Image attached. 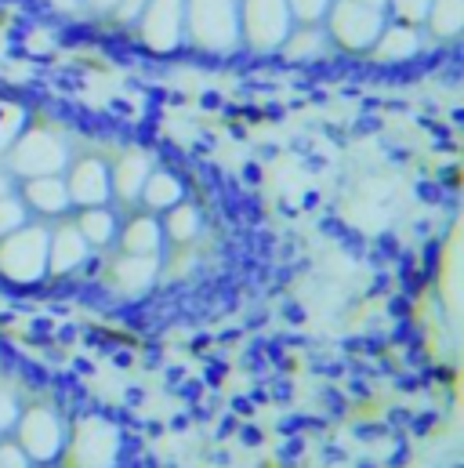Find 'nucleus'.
<instances>
[{
    "mask_svg": "<svg viewBox=\"0 0 464 468\" xmlns=\"http://www.w3.org/2000/svg\"><path fill=\"white\" fill-rule=\"evenodd\" d=\"M0 468H36L33 457L15 443V436H0Z\"/></svg>",
    "mask_w": 464,
    "mask_h": 468,
    "instance_id": "24",
    "label": "nucleus"
},
{
    "mask_svg": "<svg viewBox=\"0 0 464 468\" xmlns=\"http://www.w3.org/2000/svg\"><path fill=\"white\" fill-rule=\"evenodd\" d=\"M181 200H185L181 178L171 175V171H164V167H152L149 178H145V185H142L138 207H142V211H152V214H164V211H171V207L181 204Z\"/></svg>",
    "mask_w": 464,
    "mask_h": 468,
    "instance_id": "15",
    "label": "nucleus"
},
{
    "mask_svg": "<svg viewBox=\"0 0 464 468\" xmlns=\"http://www.w3.org/2000/svg\"><path fill=\"white\" fill-rule=\"evenodd\" d=\"M19 197L26 204V211L36 222H55V218H69L73 204L65 192V178L62 175H41V178H22L19 182Z\"/></svg>",
    "mask_w": 464,
    "mask_h": 468,
    "instance_id": "9",
    "label": "nucleus"
},
{
    "mask_svg": "<svg viewBox=\"0 0 464 468\" xmlns=\"http://www.w3.org/2000/svg\"><path fill=\"white\" fill-rule=\"evenodd\" d=\"M160 276V258H145V254H120L109 269V280L116 291L124 294H142L157 284Z\"/></svg>",
    "mask_w": 464,
    "mask_h": 468,
    "instance_id": "13",
    "label": "nucleus"
},
{
    "mask_svg": "<svg viewBox=\"0 0 464 468\" xmlns=\"http://www.w3.org/2000/svg\"><path fill=\"white\" fill-rule=\"evenodd\" d=\"M280 48H283L287 58H297V62H301V58H320V55H323L327 48H334V44H330V36H327L323 26H294Z\"/></svg>",
    "mask_w": 464,
    "mask_h": 468,
    "instance_id": "18",
    "label": "nucleus"
},
{
    "mask_svg": "<svg viewBox=\"0 0 464 468\" xmlns=\"http://www.w3.org/2000/svg\"><path fill=\"white\" fill-rule=\"evenodd\" d=\"M356 4H367V8H377V11H384V8H389V0H356Z\"/></svg>",
    "mask_w": 464,
    "mask_h": 468,
    "instance_id": "28",
    "label": "nucleus"
},
{
    "mask_svg": "<svg viewBox=\"0 0 464 468\" xmlns=\"http://www.w3.org/2000/svg\"><path fill=\"white\" fill-rule=\"evenodd\" d=\"M62 178H65V192H69L73 211H84V207H105V204H112L109 164L102 160V156H76L73 164H65Z\"/></svg>",
    "mask_w": 464,
    "mask_h": 468,
    "instance_id": "8",
    "label": "nucleus"
},
{
    "mask_svg": "<svg viewBox=\"0 0 464 468\" xmlns=\"http://www.w3.org/2000/svg\"><path fill=\"white\" fill-rule=\"evenodd\" d=\"M29 218H33V214L26 211V204H22V197H19V189L8 192V197H0V240H4L8 232L22 229Z\"/></svg>",
    "mask_w": 464,
    "mask_h": 468,
    "instance_id": "20",
    "label": "nucleus"
},
{
    "mask_svg": "<svg viewBox=\"0 0 464 468\" xmlns=\"http://www.w3.org/2000/svg\"><path fill=\"white\" fill-rule=\"evenodd\" d=\"M384 22H389V15L377 8L356 4V0H334L323 19V29L330 36V44L341 51H370Z\"/></svg>",
    "mask_w": 464,
    "mask_h": 468,
    "instance_id": "6",
    "label": "nucleus"
},
{
    "mask_svg": "<svg viewBox=\"0 0 464 468\" xmlns=\"http://www.w3.org/2000/svg\"><path fill=\"white\" fill-rule=\"evenodd\" d=\"M19 400L11 388L0 385V436H11V428H15V417H19Z\"/></svg>",
    "mask_w": 464,
    "mask_h": 468,
    "instance_id": "25",
    "label": "nucleus"
},
{
    "mask_svg": "<svg viewBox=\"0 0 464 468\" xmlns=\"http://www.w3.org/2000/svg\"><path fill=\"white\" fill-rule=\"evenodd\" d=\"M116 247H120V254L160 258V251L167 247V244H164V229H160V214H152V211L131 214V218L120 225V232H116Z\"/></svg>",
    "mask_w": 464,
    "mask_h": 468,
    "instance_id": "11",
    "label": "nucleus"
},
{
    "mask_svg": "<svg viewBox=\"0 0 464 468\" xmlns=\"http://www.w3.org/2000/svg\"><path fill=\"white\" fill-rule=\"evenodd\" d=\"M80 4H88L91 11H102V15H105V11H116L124 0H80Z\"/></svg>",
    "mask_w": 464,
    "mask_h": 468,
    "instance_id": "26",
    "label": "nucleus"
},
{
    "mask_svg": "<svg viewBox=\"0 0 464 468\" xmlns=\"http://www.w3.org/2000/svg\"><path fill=\"white\" fill-rule=\"evenodd\" d=\"M120 457V428L105 417H80L69 425L65 447L58 454V468H116Z\"/></svg>",
    "mask_w": 464,
    "mask_h": 468,
    "instance_id": "2",
    "label": "nucleus"
},
{
    "mask_svg": "<svg viewBox=\"0 0 464 468\" xmlns=\"http://www.w3.org/2000/svg\"><path fill=\"white\" fill-rule=\"evenodd\" d=\"M152 171V160H149V152L142 149H127L116 164H109V182H112V200H120V204H138L142 197V185Z\"/></svg>",
    "mask_w": 464,
    "mask_h": 468,
    "instance_id": "12",
    "label": "nucleus"
},
{
    "mask_svg": "<svg viewBox=\"0 0 464 468\" xmlns=\"http://www.w3.org/2000/svg\"><path fill=\"white\" fill-rule=\"evenodd\" d=\"M8 171L22 178H41V175H62L69 164V149L51 128H22L19 138L4 149Z\"/></svg>",
    "mask_w": 464,
    "mask_h": 468,
    "instance_id": "3",
    "label": "nucleus"
},
{
    "mask_svg": "<svg viewBox=\"0 0 464 468\" xmlns=\"http://www.w3.org/2000/svg\"><path fill=\"white\" fill-rule=\"evenodd\" d=\"M22 128H26V113L15 102H0V152L19 138Z\"/></svg>",
    "mask_w": 464,
    "mask_h": 468,
    "instance_id": "23",
    "label": "nucleus"
},
{
    "mask_svg": "<svg viewBox=\"0 0 464 468\" xmlns=\"http://www.w3.org/2000/svg\"><path fill=\"white\" fill-rule=\"evenodd\" d=\"M51 4H58V8H76L80 0H51Z\"/></svg>",
    "mask_w": 464,
    "mask_h": 468,
    "instance_id": "29",
    "label": "nucleus"
},
{
    "mask_svg": "<svg viewBox=\"0 0 464 468\" xmlns=\"http://www.w3.org/2000/svg\"><path fill=\"white\" fill-rule=\"evenodd\" d=\"M428 4L432 0H389V15L392 22H406V26H424V15H428Z\"/></svg>",
    "mask_w": 464,
    "mask_h": 468,
    "instance_id": "22",
    "label": "nucleus"
},
{
    "mask_svg": "<svg viewBox=\"0 0 464 468\" xmlns=\"http://www.w3.org/2000/svg\"><path fill=\"white\" fill-rule=\"evenodd\" d=\"M181 22L189 29V41L207 51H228L240 41L236 0H185Z\"/></svg>",
    "mask_w": 464,
    "mask_h": 468,
    "instance_id": "4",
    "label": "nucleus"
},
{
    "mask_svg": "<svg viewBox=\"0 0 464 468\" xmlns=\"http://www.w3.org/2000/svg\"><path fill=\"white\" fill-rule=\"evenodd\" d=\"M11 436L33 457V464H55L69 436V421L48 403H33L19 410Z\"/></svg>",
    "mask_w": 464,
    "mask_h": 468,
    "instance_id": "5",
    "label": "nucleus"
},
{
    "mask_svg": "<svg viewBox=\"0 0 464 468\" xmlns=\"http://www.w3.org/2000/svg\"><path fill=\"white\" fill-rule=\"evenodd\" d=\"M334 0H287V11L294 26H323Z\"/></svg>",
    "mask_w": 464,
    "mask_h": 468,
    "instance_id": "21",
    "label": "nucleus"
},
{
    "mask_svg": "<svg viewBox=\"0 0 464 468\" xmlns=\"http://www.w3.org/2000/svg\"><path fill=\"white\" fill-rule=\"evenodd\" d=\"M424 26H428L436 36H443V41L457 36L460 26H464V0H432L428 15H424Z\"/></svg>",
    "mask_w": 464,
    "mask_h": 468,
    "instance_id": "19",
    "label": "nucleus"
},
{
    "mask_svg": "<svg viewBox=\"0 0 464 468\" xmlns=\"http://www.w3.org/2000/svg\"><path fill=\"white\" fill-rule=\"evenodd\" d=\"M160 229H164V244H171V247L192 244V240L200 236V229H204L196 204L181 200V204H174L171 211H164V214H160Z\"/></svg>",
    "mask_w": 464,
    "mask_h": 468,
    "instance_id": "17",
    "label": "nucleus"
},
{
    "mask_svg": "<svg viewBox=\"0 0 464 468\" xmlns=\"http://www.w3.org/2000/svg\"><path fill=\"white\" fill-rule=\"evenodd\" d=\"M240 8V41H247L258 51H273L287 41L294 29L287 0H236Z\"/></svg>",
    "mask_w": 464,
    "mask_h": 468,
    "instance_id": "7",
    "label": "nucleus"
},
{
    "mask_svg": "<svg viewBox=\"0 0 464 468\" xmlns=\"http://www.w3.org/2000/svg\"><path fill=\"white\" fill-rule=\"evenodd\" d=\"M19 189V178L4 167V171H0V197H8V192H15Z\"/></svg>",
    "mask_w": 464,
    "mask_h": 468,
    "instance_id": "27",
    "label": "nucleus"
},
{
    "mask_svg": "<svg viewBox=\"0 0 464 468\" xmlns=\"http://www.w3.org/2000/svg\"><path fill=\"white\" fill-rule=\"evenodd\" d=\"M36 468H58V464H36Z\"/></svg>",
    "mask_w": 464,
    "mask_h": 468,
    "instance_id": "30",
    "label": "nucleus"
},
{
    "mask_svg": "<svg viewBox=\"0 0 464 468\" xmlns=\"http://www.w3.org/2000/svg\"><path fill=\"white\" fill-rule=\"evenodd\" d=\"M88 254L91 247L73 218H58V225L48 229V276H73L76 269H84Z\"/></svg>",
    "mask_w": 464,
    "mask_h": 468,
    "instance_id": "10",
    "label": "nucleus"
},
{
    "mask_svg": "<svg viewBox=\"0 0 464 468\" xmlns=\"http://www.w3.org/2000/svg\"><path fill=\"white\" fill-rule=\"evenodd\" d=\"M76 229H80V236L88 240L91 251H105L116 244V232H120V218H116V211L105 204V207H84L76 211Z\"/></svg>",
    "mask_w": 464,
    "mask_h": 468,
    "instance_id": "16",
    "label": "nucleus"
},
{
    "mask_svg": "<svg viewBox=\"0 0 464 468\" xmlns=\"http://www.w3.org/2000/svg\"><path fill=\"white\" fill-rule=\"evenodd\" d=\"M48 222L29 218L22 229L0 240V276L11 284H41L48 280Z\"/></svg>",
    "mask_w": 464,
    "mask_h": 468,
    "instance_id": "1",
    "label": "nucleus"
},
{
    "mask_svg": "<svg viewBox=\"0 0 464 468\" xmlns=\"http://www.w3.org/2000/svg\"><path fill=\"white\" fill-rule=\"evenodd\" d=\"M424 44V36H421V26H406V22H384V29L377 33V41L370 48L374 58L381 62H399V58H413Z\"/></svg>",
    "mask_w": 464,
    "mask_h": 468,
    "instance_id": "14",
    "label": "nucleus"
}]
</instances>
